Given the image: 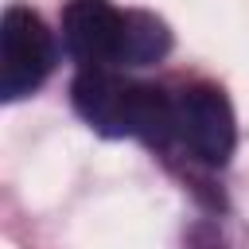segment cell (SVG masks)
I'll return each instance as SVG.
<instances>
[{"mask_svg": "<svg viewBox=\"0 0 249 249\" xmlns=\"http://www.w3.org/2000/svg\"><path fill=\"white\" fill-rule=\"evenodd\" d=\"M54 66V39L47 23L23 8L12 4L0 19V97L19 101L35 93Z\"/></svg>", "mask_w": 249, "mask_h": 249, "instance_id": "2", "label": "cell"}, {"mask_svg": "<svg viewBox=\"0 0 249 249\" xmlns=\"http://www.w3.org/2000/svg\"><path fill=\"white\" fill-rule=\"evenodd\" d=\"M171 51V31L160 16L152 12H124V31H121V58L124 66H152Z\"/></svg>", "mask_w": 249, "mask_h": 249, "instance_id": "5", "label": "cell"}, {"mask_svg": "<svg viewBox=\"0 0 249 249\" xmlns=\"http://www.w3.org/2000/svg\"><path fill=\"white\" fill-rule=\"evenodd\" d=\"M124 12L109 0H70L62 8V39L82 66H109L121 58Z\"/></svg>", "mask_w": 249, "mask_h": 249, "instance_id": "4", "label": "cell"}, {"mask_svg": "<svg viewBox=\"0 0 249 249\" xmlns=\"http://www.w3.org/2000/svg\"><path fill=\"white\" fill-rule=\"evenodd\" d=\"M175 136L202 163H226L237 144L230 97L218 86H187L175 97Z\"/></svg>", "mask_w": 249, "mask_h": 249, "instance_id": "3", "label": "cell"}, {"mask_svg": "<svg viewBox=\"0 0 249 249\" xmlns=\"http://www.w3.org/2000/svg\"><path fill=\"white\" fill-rule=\"evenodd\" d=\"M74 109L105 136H140L156 144L171 128V101L163 89L121 82L109 66H82L74 78Z\"/></svg>", "mask_w": 249, "mask_h": 249, "instance_id": "1", "label": "cell"}]
</instances>
